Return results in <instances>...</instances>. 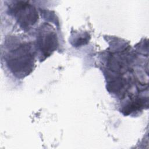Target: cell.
<instances>
[{
    "label": "cell",
    "mask_w": 149,
    "mask_h": 149,
    "mask_svg": "<svg viewBox=\"0 0 149 149\" xmlns=\"http://www.w3.org/2000/svg\"><path fill=\"white\" fill-rule=\"evenodd\" d=\"M17 14H18V19L21 23L24 25H29L34 24L37 20V13H34V10L32 6L28 4L17 5L16 7Z\"/></svg>",
    "instance_id": "1"
}]
</instances>
